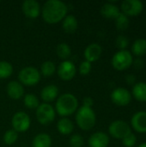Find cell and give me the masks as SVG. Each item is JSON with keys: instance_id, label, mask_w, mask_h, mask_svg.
Listing matches in <instances>:
<instances>
[{"instance_id": "28", "label": "cell", "mask_w": 146, "mask_h": 147, "mask_svg": "<svg viewBox=\"0 0 146 147\" xmlns=\"http://www.w3.org/2000/svg\"><path fill=\"white\" fill-rule=\"evenodd\" d=\"M23 102H24V105L26 106V108L30 109H35L40 105L37 96L34 94H27L24 96Z\"/></svg>"}, {"instance_id": "36", "label": "cell", "mask_w": 146, "mask_h": 147, "mask_svg": "<svg viewBox=\"0 0 146 147\" xmlns=\"http://www.w3.org/2000/svg\"><path fill=\"white\" fill-rule=\"evenodd\" d=\"M133 64H134L135 67L138 68V69H141V68L144 66V61H143L141 59H139V58L136 59L133 62Z\"/></svg>"}, {"instance_id": "30", "label": "cell", "mask_w": 146, "mask_h": 147, "mask_svg": "<svg viewBox=\"0 0 146 147\" xmlns=\"http://www.w3.org/2000/svg\"><path fill=\"white\" fill-rule=\"evenodd\" d=\"M121 140H122V143H123L124 146L133 147L135 146L136 142H137V138H136L134 134L130 133L126 136H125Z\"/></svg>"}, {"instance_id": "17", "label": "cell", "mask_w": 146, "mask_h": 147, "mask_svg": "<svg viewBox=\"0 0 146 147\" xmlns=\"http://www.w3.org/2000/svg\"><path fill=\"white\" fill-rule=\"evenodd\" d=\"M59 95V89L56 85H47L44 87L40 92V97L45 102H51L54 101Z\"/></svg>"}, {"instance_id": "2", "label": "cell", "mask_w": 146, "mask_h": 147, "mask_svg": "<svg viewBox=\"0 0 146 147\" xmlns=\"http://www.w3.org/2000/svg\"><path fill=\"white\" fill-rule=\"evenodd\" d=\"M78 107V101L77 97L71 93H65L59 96L56 102V111L62 116L66 117L75 113Z\"/></svg>"}, {"instance_id": "4", "label": "cell", "mask_w": 146, "mask_h": 147, "mask_svg": "<svg viewBox=\"0 0 146 147\" xmlns=\"http://www.w3.org/2000/svg\"><path fill=\"white\" fill-rule=\"evenodd\" d=\"M133 62V54L127 50H120L112 58V65L117 71H125L128 69Z\"/></svg>"}, {"instance_id": "23", "label": "cell", "mask_w": 146, "mask_h": 147, "mask_svg": "<svg viewBox=\"0 0 146 147\" xmlns=\"http://www.w3.org/2000/svg\"><path fill=\"white\" fill-rule=\"evenodd\" d=\"M132 52L137 57H142L146 54V40L143 38L137 39L133 46H132Z\"/></svg>"}, {"instance_id": "16", "label": "cell", "mask_w": 146, "mask_h": 147, "mask_svg": "<svg viewBox=\"0 0 146 147\" xmlns=\"http://www.w3.org/2000/svg\"><path fill=\"white\" fill-rule=\"evenodd\" d=\"M6 91L8 96L14 100L22 98L24 95V88L20 82L11 81L6 86Z\"/></svg>"}, {"instance_id": "29", "label": "cell", "mask_w": 146, "mask_h": 147, "mask_svg": "<svg viewBox=\"0 0 146 147\" xmlns=\"http://www.w3.org/2000/svg\"><path fill=\"white\" fill-rule=\"evenodd\" d=\"M18 139V134L14 129L8 130L3 135V141L6 145L11 146L13 145Z\"/></svg>"}, {"instance_id": "34", "label": "cell", "mask_w": 146, "mask_h": 147, "mask_svg": "<svg viewBox=\"0 0 146 147\" xmlns=\"http://www.w3.org/2000/svg\"><path fill=\"white\" fill-rule=\"evenodd\" d=\"M83 106H84V107H87V108H92V106H93V104H94V101H93V99L91 98V97H89V96H87V97H85L83 100Z\"/></svg>"}, {"instance_id": "3", "label": "cell", "mask_w": 146, "mask_h": 147, "mask_svg": "<svg viewBox=\"0 0 146 147\" xmlns=\"http://www.w3.org/2000/svg\"><path fill=\"white\" fill-rule=\"evenodd\" d=\"M76 121L77 126L83 131H89L92 129L96 121V116L92 108L82 106L77 111Z\"/></svg>"}, {"instance_id": "25", "label": "cell", "mask_w": 146, "mask_h": 147, "mask_svg": "<svg viewBox=\"0 0 146 147\" xmlns=\"http://www.w3.org/2000/svg\"><path fill=\"white\" fill-rule=\"evenodd\" d=\"M55 71H56V66L53 62L47 60L42 63L40 66V72L44 77L46 78L52 77L55 73Z\"/></svg>"}, {"instance_id": "31", "label": "cell", "mask_w": 146, "mask_h": 147, "mask_svg": "<svg viewBox=\"0 0 146 147\" xmlns=\"http://www.w3.org/2000/svg\"><path fill=\"white\" fill-rule=\"evenodd\" d=\"M115 43H116V47L120 50H126V48L129 45V40L125 35H119L116 38Z\"/></svg>"}, {"instance_id": "1", "label": "cell", "mask_w": 146, "mask_h": 147, "mask_svg": "<svg viewBox=\"0 0 146 147\" xmlns=\"http://www.w3.org/2000/svg\"><path fill=\"white\" fill-rule=\"evenodd\" d=\"M67 5L59 0H48L42 7L43 20L49 24H55L62 21L67 14Z\"/></svg>"}, {"instance_id": "6", "label": "cell", "mask_w": 146, "mask_h": 147, "mask_svg": "<svg viewBox=\"0 0 146 147\" xmlns=\"http://www.w3.org/2000/svg\"><path fill=\"white\" fill-rule=\"evenodd\" d=\"M35 115L37 121L42 125H48L55 119V110L48 103L40 104L36 109Z\"/></svg>"}, {"instance_id": "18", "label": "cell", "mask_w": 146, "mask_h": 147, "mask_svg": "<svg viewBox=\"0 0 146 147\" xmlns=\"http://www.w3.org/2000/svg\"><path fill=\"white\" fill-rule=\"evenodd\" d=\"M120 11L119 7L112 3H106L101 8V14L105 18L115 19L120 15Z\"/></svg>"}, {"instance_id": "13", "label": "cell", "mask_w": 146, "mask_h": 147, "mask_svg": "<svg viewBox=\"0 0 146 147\" xmlns=\"http://www.w3.org/2000/svg\"><path fill=\"white\" fill-rule=\"evenodd\" d=\"M131 124L133 128L139 133L145 134L146 133V112L139 111L134 114L131 120Z\"/></svg>"}, {"instance_id": "27", "label": "cell", "mask_w": 146, "mask_h": 147, "mask_svg": "<svg viewBox=\"0 0 146 147\" xmlns=\"http://www.w3.org/2000/svg\"><path fill=\"white\" fill-rule=\"evenodd\" d=\"M129 23L130 22H129L128 16H126L122 12H120V15L115 18V25L118 30H120V31L126 30L129 27Z\"/></svg>"}, {"instance_id": "8", "label": "cell", "mask_w": 146, "mask_h": 147, "mask_svg": "<svg viewBox=\"0 0 146 147\" xmlns=\"http://www.w3.org/2000/svg\"><path fill=\"white\" fill-rule=\"evenodd\" d=\"M110 135L116 140H122L128 134L132 133L130 126L124 121H114L108 127Z\"/></svg>"}, {"instance_id": "19", "label": "cell", "mask_w": 146, "mask_h": 147, "mask_svg": "<svg viewBox=\"0 0 146 147\" xmlns=\"http://www.w3.org/2000/svg\"><path fill=\"white\" fill-rule=\"evenodd\" d=\"M78 27L77 19L73 15H68L63 19L62 28L67 34H73L77 31Z\"/></svg>"}, {"instance_id": "15", "label": "cell", "mask_w": 146, "mask_h": 147, "mask_svg": "<svg viewBox=\"0 0 146 147\" xmlns=\"http://www.w3.org/2000/svg\"><path fill=\"white\" fill-rule=\"evenodd\" d=\"M88 144L89 147H108L109 144V137L105 133L96 132L89 137Z\"/></svg>"}, {"instance_id": "14", "label": "cell", "mask_w": 146, "mask_h": 147, "mask_svg": "<svg viewBox=\"0 0 146 147\" xmlns=\"http://www.w3.org/2000/svg\"><path fill=\"white\" fill-rule=\"evenodd\" d=\"M102 48L97 43H91L89 44L84 50V57L86 61L92 63L98 60L102 55Z\"/></svg>"}, {"instance_id": "22", "label": "cell", "mask_w": 146, "mask_h": 147, "mask_svg": "<svg viewBox=\"0 0 146 147\" xmlns=\"http://www.w3.org/2000/svg\"><path fill=\"white\" fill-rule=\"evenodd\" d=\"M51 146L52 139L46 134H40L36 135L32 141L33 147H51Z\"/></svg>"}, {"instance_id": "9", "label": "cell", "mask_w": 146, "mask_h": 147, "mask_svg": "<svg viewBox=\"0 0 146 147\" xmlns=\"http://www.w3.org/2000/svg\"><path fill=\"white\" fill-rule=\"evenodd\" d=\"M111 100L115 105L124 107L130 103L132 100V95L126 88L119 87L114 90L111 93Z\"/></svg>"}, {"instance_id": "12", "label": "cell", "mask_w": 146, "mask_h": 147, "mask_svg": "<svg viewBox=\"0 0 146 147\" xmlns=\"http://www.w3.org/2000/svg\"><path fill=\"white\" fill-rule=\"evenodd\" d=\"M22 9L25 16L30 19L38 17L40 14V3L35 0H26L22 3Z\"/></svg>"}, {"instance_id": "10", "label": "cell", "mask_w": 146, "mask_h": 147, "mask_svg": "<svg viewBox=\"0 0 146 147\" xmlns=\"http://www.w3.org/2000/svg\"><path fill=\"white\" fill-rule=\"evenodd\" d=\"M144 9V4L139 0H125L121 3L122 13L126 16H139Z\"/></svg>"}, {"instance_id": "21", "label": "cell", "mask_w": 146, "mask_h": 147, "mask_svg": "<svg viewBox=\"0 0 146 147\" xmlns=\"http://www.w3.org/2000/svg\"><path fill=\"white\" fill-rule=\"evenodd\" d=\"M57 128H58V131L61 134L68 135V134H71L73 132L74 125H73V122L70 119L63 117L58 121Z\"/></svg>"}, {"instance_id": "5", "label": "cell", "mask_w": 146, "mask_h": 147, "mask_svg": "<svg viewBox=\"0 0 146 147\" xmlns=\"http://www.w3.org/2000/svg\"><path fill=\"white\" fill-rule=\"evenodd\" d=\"M18 79L22 84L27 86H33L40 82V73L35 67L27 66L22 68L19 71Z\"/></svg>"}, {"instance_id": "37", "label": "cell", "mask_w": 146, "mask_h": 147, "mask_svg": "<svg viewBox=\"0 0 146 147\" xmlns=\"http://www.w3.org/2000/svg\"><path fill=\"white\" fill-rule=\"evenodd\" d=\"M138 147H146V142L145 143H142V144H140V145H139Z\"/></svg>"}, {"instance_id": "24", "label": "cell", "mask_w": 146, "mask_h": 147, "mask_svg": "<svg viewBox=\"0 0 146 147\" xmlns=\"http://www.w3.org/2000/svg\"><path fill=\"white\" fill-rule=\"evenodd\" d=\"M56 53L61 59L66 60L71 54V47L66 43H59L56 47Z\"/></svg>"}, {"instance_id": "20", "label": "cell", "mask_w": 146, "mask_h": 147, "mask_svg": "<svg viewBox=\"0 0 146 147\" xmlns=\"http://www.w3.org/2000/svg\"><path fill=\"white\" fill-rule=\"evenodd\" d=\"M132 95L139 102H146V83H136L133 87Z\"/></svg>"}, {"instance_id": "7", "label": "cell", "mask_w": 146, "mask_h": 147, "mask_svg": "<svg viewBox=\"0 0 146 147\" xmlns=\"http://www.w3.org/2000/svg\"><path fill=\"white\" fill-rule=\"evenodd\" d=\"M30 118L28 114L25 112H17L15 113L11 120V124L13 129L16 133H25L30 127Z\"/></svg>"}, {"instance_id": "32", "label": "cell", "mask_w": 146, "mask_h": 147, "mask_svg": "<svg viewBox=\"0 0 146 147\" xmlns=\"http://www.w3.org/2000/svg\"><path fill=\"white\" fill-rule=\"evenodd\" d=\"M69 143L71 147H82L83 145V139L80 134H74L71 137Z\"/></svg>"}, {"instance_id": "11", "label": "cell", "mask_w": 146, "mask_h": 147, "mask_svg": "<svg viewBox=\"0 0 146 147\" xmlns=\"http://www.w3.org/2000/svg\"><path fill=\"white\" fill-rule=\"evenodd\" d=\"M77 73V68L73 62L70 60H65L60 63L58 67V75L60 79L64 81L71 80Z\"/></svg>"}, {"instance_id": "33", "label": "cell", "mask_w": 146, "mask_h": 147, "mask_svg": "<svg viewBox=\"0 0 146 147\" xmlns=\"http://www.w3.org/2000/svg\"><path fill=\"white\" fill-rule=\"evenodd\" d=\"M91 68H92L91 63L84 60L79 65V73L82 76H86V75H88L91 71Z\"/></svg>"}, {"instance_id": "26", "label": "cell", "mask_w": 146, "mask_h": 147, "mask_svg": "<svg viewBox=\"0 0 146 147\" xmlns=\"http://www.w3.org/2000/svg\"><path fill=\"white\" fill-rule=\"evenodd\" d=\"M13 73V66L8 61H0V78L5 79L9 78Z\"/></svg>"}, {"instance_id": "35", "label": "cell", "mask_w": 146, "mask_h": 147, "mask_svg": "<svg viewBox=\"0 0 146 147\" xmlns=\"http://www.w3.org/2000/svg\"><path fill=\"white\" fill-rule=\"evenodd\" d=\"M135 81H136V78L133 74H129L126 77V82L128 84H135Z\"/></svg>"}]
</instances>
